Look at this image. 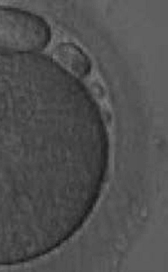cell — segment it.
Here are the masks:
<instances>
[{"instance_id": "6da1fadb", "label": "cell", "mask_w": 168, "mask_h": 272, "mask_svg": "<svg viewBox=\"0 0 168 272\" xmlns=\"http://www.w3.org/2000/svg\"><path fill=\"white\" fill-rule=\"evenodd\" d=\"M50 36L49 26L39 16L14 8L0 7V51L41 50Z\"/></svg>"}, {"instance_id": "7a4b0ae2", "label": "cell", "mask_w": 168, "mask_h": 272, "mask_svg": "<svg viewBox=\"0 0 168 272\" xmlns=\"http://www.w3.org/2000/svg\"><path fill=\"white\" fill-rule=\"evenodd\" d=\"M53 58L61 66L76 76L83 77L90 72L91 64L87 55L77 45L68 42L56 46Z\"/></svg>"}]
</instances>
